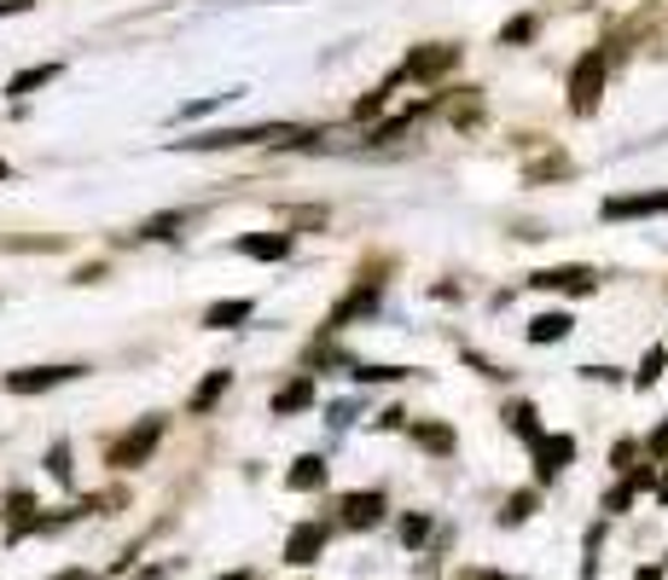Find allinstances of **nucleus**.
Returning a JSON list of instances; mask_svg holds the SVG:
<instances>
[{
	"instance_id": "nucleus-1",
	"label": "nucleus",
	"mask_w": 668,
	"mask_h": 580,
	"mask_svg": "<svg viewBox=\"0 0 668 580\" xmlns=\"http://www.w3.org/2000/svg\"><path fill=\"white\" fill-rule=\"evenodd\" d=\"M291 123H256V128H210V134H192L180 140L187 151H239V146H256V140H291Z\"/></svg>"
},
{
	"instance_id": "nucleus-2",
	"label": "nucleus",
	"mask_w": 668,
	"mask_h": 580,
	"mask_svg": "<svg viewBox=\"0 0 668 580\" xmlns=\"http://www.w3.org/2000/svg\"><path fill=\"white\" fill-rule=\"evenodd\" d=\"M459 64V47L454 41H425V47H413L407 59H401V71H395V81H437V76H448Z\"/></svg>"
},
{
	"instance_id": "nucleus-3",
	"label": "nucleus",
	"mask_w": 668,
	"mask_h": 580,
	"mask_svg": "<svg viewBox=\"0 0 668 580\" xmlns=\"http://www.w3.org/2000/svg\"><path fill=\"white\" fill-rule=\"evenodd\" d=\"M157 441H163V418H140V424H134V430L111 447V465H116V470H140L146 458L157 453Z\"/></svg>"
},
{
	"instance_id": "nucleus-4",
	"label": "nucleus",
	"mask_w": 668,
	"mask_h": 580,
	"mask_svg": "<svg viewBox=\"0 0 668 580\" xmlns=\"http://www.w3.org/2000/svg\"><path fill=\"white\" fill-rule=\"evenodd\" d=\"M598 93H605V53H588V59L570 71V111H576V116H593Z\"/></svg>"
},
{
	"instance_id": "nucleus-5",
	"label": "nucleus",
	"mask_w": 668,
	"mask_h": 580,
	"mask_svg": "<svg viewBox=\"0 0 668 580\" xmlns=\"http://www.w3.org/2000/svg\"><path fill=\"white\" fill-rule=\"evenodd\" d=\"M88 366H18V371H7V389L12 395H41V389H59V383H71L81 378Z\"/></svg>"
},
{
	"instance_id": "nucleus-6",
	"label": "nucleus",
	"mask_w": 668,
	"mask_h": 580,
	"mask_svg": "<svg viewBox=\"0 0 668 580\" xmlns=\"http://www.w3.org/2000/svg\"><path fill=\"white\" fill-rule=\"evenodd\" d=\"M41 528H47L41 505L29 500V493H7V540L18 545V540H29V534H41Z\"/></svg>"
},
{
	"instance_id": "nucleus-7",
	"label": "nucleus",
	"mask_w": 668,
	"mask_h": 580,
	"mask_svg": "<svg viewBox=\"0 0 668 580\" xmlns=\"http://www.w3.org/2000/svg\"><path fill=\"white\" fill-rule=\"evenodd\" d=\"M529 285L534 290H570V297H588V290L598 285V273L593 267H541Z\"/></svg>"
},
{
	"instance_id": "nucleus-8",
	"label": "nucleus",
	"mask_w": 668,
	"mask_h": 580,
	"mask_svg": "<svg viewBox=\"0 0 668 580\" xmlns=\"http://www.w3.org/2000/svg\"><path fill=\"white\" fill-rule=\"evenodd\" d=\"M320 552H326V522H297L291 540H286V563L291 569H308Z\"/></svg>"
},
{
	"instance_id": "nucleus-9",
	"label": "nucleus",
	"mask_w": 668,
	"mask_h": 580,
	"mask_svg": "<svg viewBox=\"0 0 668 580\" xmlns=\"http://www.w3.org/2000/svg\"><path fill=\"white\" fill-rule=\"evenodd\" d=\"M570 458H576V441L570 436H541V441H534V476H541V482H553Z\"/></svg>"
},
{
	"instance_id": "nucleus-10",
	"label": "nucleus",
	"mask_w": 668,
	"mask_h": 580,
	"mask_svg": "<svg viewBox=\"0 0 668 580\" xmlns=\"http://www.w3.org/2000/svg\"><path fill=\"white\" fill-rule=\"evenodd\" d=\"M338 517H343V528H378L383 522V493H343Z\"/></svg>"
},
{
	"instance_id": "nucleus-11",
	"label": "nucleus",
	"mask_w": 668,
	"mask_h": 580,
	"mask_svg": "<svg viewBox=\"0 0 668 580\" xmlns=\"http://www.w3.org/2000/svg\"><path fill=\"white\" fill-rule=\"evenodd\" d=\"M291 250H297L291 232H250V238H239V255H256V262H286Z\"/></svg>"
},
{
	"instance_id": "nucleus-12",
	"label": "nucleus",
	"mask_w": 668,
	"mask_h": 580,
	"mask_svg": "<svg viewBox=\"0 0 668 580\" xmlns=\"http://www.w3.org/2000/svg\"><path fill=\"white\" fill-rule=\"evenodd\" d=\"M286 488H291V493H320V488H326V458H320V453H303V458L286 470Z\"/></svg>"
},
{
	"instance_id": "nucleus-13",
	"label": "nucleus",
	"mask_w": 668,
	"mask_h": 580,
	"mask_svg": "<svg viewBox=\"0 0 668 580\" xmlns=\"http://www.w3.org/2000/svg\"><path fill=\"white\" fill-rule=\"evenodd\" d=\"M605 215H610V220H622V215H668V192H645V198H610V203H605Z\"/></svg>"
},
{
	"instance_id": "nucleus-14",
	"label": "nucleus",
	"mask_w": 668,
	"mask_h": 580,
	"mask_svg": "<svg viewBox=\"0 0 668 580\" xmlns=\"http://www.w3.org/2000/svg\"><path fill=\"white\" fill-rule=\"evenodd\" d=\"M250 314H256V302H250V297H232V302H215V308L204 314V326H210V331H232V326H244Z\"/></svg>"
},
{
	"instance_id": "nucleus-15",
	"label": "nucleus",
	"mask_w": 668,
	"mask_h": 580,
	"mask_svg": "<svg viewBox=\"0 0 668 580\" xmlns=\"http://www.w3.org/2000/svg\"><path fill=\"white\" fill-rule=\"evenodd\" d=\"M407 436L419 441L425 453H437V458L454 453V430H448V424H430V418H419V424H407Z\"/></svg>"
},
{
	"instance_id": "nucleus-16",
	"label": "nucleus",
	"mask_w": 668,
	"mask_h": 580,
	"mask_svg": "<svg viewBox=\"0 0 668 580\" xmlns=\"http://www.w3.org/2000/svg\"><path fill=\"white\" fill-rule=\"evenodd\" d=\"M303 406H314V371L279 389V395H274V418H291V413H303Z\"/></svg>"
},
{
	"instance_id": "nucleus-17",
	"label": "nucleus",
	"mask_w": 668,
	"mask_h": 580,
	"mask_svg": "<svg viewBox=\"0 0 668 580\" xmlns=\"http://www.w3.org/2000/svg\"><path fill=\"white\" fill-rule=\"evenodd\" d=\"M59 76H64V64H36V71H24V76L7 81V99H29L36 88H47V81H59Z\"/></svg>"
},
{
	"instance_id": "nucleus-18",
	"label": "nucleus",
	"mask_w": 668,
	"mask_h": 580,
	"mask_svg": "<svg viewBox=\"0 0 668 580\" xmlns=\"http://www.w3.org/2000/svg\"><path fill=\"white\" fill-rule=\"evenodd\" d=\"M570 326H576L570 314H534V319H529V343H564V337H570Z\"/></svg>"
},
{
	"instance_id": "nucleus-19",
	"label": "nucleus",
	"mask_w": 668,
	"mask_h": 580,
	"mask_svg": "<svg viewBox=\"0 0 668 580\" xmlns=\"http://www.w3.org/2000/svg\"><path fill=\"white\" fill-rule=\"evenodd\" d=\"M227 389H232V371L222 366V371H210V378H204V383H198V389H192V401H187V406H192V413H210V406H215V401H222V395H227Z\"/></svg>"
},
{
	"instance_id": "nucleus-20",
	"label": "nucleus",
	"mask_w": 668,
	"mask_h": 580,
	"mask_svg": "<svg viewBox=\"0 0 668 580\" xmlns=\"http://www.w3.org/2000/svg\"><path fill=\"white\" fill-rule=\"evenodd\" d=\"M349 378L355 383H401V378H413V366H361V361H349Z\"/></svg>"
},
{
	"instance_id": "nucleus-21",
	"label": "nucleus",
	"mask_w": 668,
	"mask_h": 580,
	"mask_svg": "<svg viewBox=\"0 0 668 580\" xmlns=\"http://www.w3.org/2000/svg\"><path fill=\"white\" fill-rule=\"evenodd\" d=\"M506 424H512V430L529 441V447L541 441V424H534V406H529V401H512V406H506Z\"/></svg>"
},
{
	"instance_id": "nucleus-22",
	"label": "nucleus",
	"mask_w": 668,
	"mask_h": 580,
	"mask_svg": "<svg viewBox=\"0 0 668 580\" xmlns=\"http://www.w3.org/2000/svg\"><path fill=\"white\" fill-rule=\"evenodd\" d=\"M47 470H53V482H64V488L76 482V465H71V441H53V447H47Z\"/></svg>"
},
{
	"instance_id": "nucleus-23",
	"label": "nucleus",
	"mask_w": 668,
	"mask_h": 580,
	"mask_svg": "<svg viewBox=\"0 0 668 580\" xmlns=\"http://www.w3.org/2000/svg\"><path fill=\"white\" fill-rule=\"evenodd\" d=\"M180 227H187V215H152V220H146V227H140V238H157V244H163V238H180Z\"/></svg>"
},
{
	"instance_id": "nucleus-24",
	"label": "nucleus",
	"mask_w": 668,
	"mask_h": 580,
	"mask_svg": "<svg viewBox=\"0 0 668 580\" xmlns=\"http://www.w3.org/2000/svg\"><path fill=\"white\" fill-rule=\"evenodd\" d=\"M529 517H534V493H512V500H506V510H500V522H506V528L529 522Z\"/></svg>"
},
{
	"instance_id": "nucleus-25",
	"label": "nucleus",
	"mask_w": 668,
	"mask_h": 580,
	"mask_svg": "<svg viewBox=\"0 0 668 580\" xmlns=\"http://www.w3.org/2000/svg\"><path fill=\"white\" fill-rule=\"evenodd\" d=\"M425 540H430V517H419V510L401 517V545H425Z\"/></svg>"
},
{
	"instance_id": "nucleus-26",
	"label": "nucleus",
	"mask_w": 668,
	"mask_h": 580,
	"mask_svg": "<svg viewBox=\"0 0 668 580\" xmlns=\"http://www.w3.org/2000/svg\"><path fill=\"white\" fill-rule=\"evenodd\" d=\"M383 99H390V88H373V93H366L361 105H355V123H373V116L383 111Z\"/></svg>"
},
{
	"instance_id": "nucleus-27",
	"label": "nucleus",
	"mask_w": 668,
	"mask_h": 580,
	"mask_svg": "<svg viewBox=\"0 0 668 580\" xmlns=\"http://www.w3.org/2000/svg\"><path fill=\"white\" fill-rule=\"evenodd\" d=\"M663 361H668V354H663V349H651V354H645V361H640V389H651V383H657V378H663Z\"/></svg>"
},
{
	"instance_id": "nucleus-28",
	"label": "nucleus",
	"mask_w": 668,
	"mask_h": 580,
	"mask_svg": "<svg viewBox=\"0 0 668 580\" xmlns=\"http://www.w3.org/2000/svg\"><path fill=\"white\" fill-rule=\"evenodd\" d=\"M534 36V18H512L506 29H500V41H506V47H517V41H529Z\"/></svg>"
},
{
	"instance_id": "nucleus-29",
	"label": "nucleus",
	"mask_w": 668,
	"mask_h": 580,
	"mask_svg": "<svg viewBox=\"0 0 668 580\" xmlns=\"http://www.w3.org/2000/svg\"><path fill=\"white\" fill-rule=\"evenodd\" d=\"M651 458H668V424H663L657 436H651Z\"/></svg>"
},
{
	"instance_id": "nucleus-30",
	"label": "nucleus",
	"mask_w": 668,
	"mask_h": 580,
	"mask_svg": "<svg viewBox=\"0 0 668 580\" xmlns=\"http://www.w3.org/2000/svg\"><path fill=\"white\" fill-rule=\"evenodd\" d=\"M633 580H663V563H645V569L633 575Z\"/></svg>"
},
{
	"instance_id": "nucleus-31",
	"label": "nucleus",
	"mask_w": 668,
	"mask_h": 580,
	"mask_svg": "<svg viewBox=\"0 0 668 580\" xmlns=\"http://www.w3.org/2000/svg\"><path fill=\"white\" fill-rule=\"evenodd\" d=\"M471 580H517V575H494V569H477Z\"/></svg>"
},
{
	"instance_id": "nucleus-32",
	"label": "nucleus",
	"mask_w": 668,
	"mask_h": 580,
	"mask_svg": "<svg viewBox=\"0 0 668 580\" xmlns=\"http://www.w3.org/2000/svg\"><path fill=\"white\" fill-rule=\"evenodd\" d=\"M163 575H169V563H157V569H146L140 580H163Z\"/></svg>"
},
{
	"instance_id": "nucleus-33",
	"label": "nucleus",
	"mask_w": 668,
	"mask_h": 580,
	"mask_svg": "<svg viewBox=\"0 0 668 580\" xmlns=\"http://www.w3.org/2000/svg\"><path fill=\"white\" fill-rule=\"evenodd\" d=\"M53 580H88V575H81V569H64V575H53Z\"/></svg>"
},
{
	"instance_id": "nucleus-34",
	"label": "nucleus",
	"mask_w": 668,
	"mask_h": 580,
	"mask_svg": "<svg viewBox=\"0 0 668 580\" xmlns=\"http://www.w3.org/2000/svg\"><path fill=\"white\" fill-rule=\"evenodd\" d=\"M222 580H250V575H244V569H232V575H222Z\"/></svg>"
}]
</instances>
